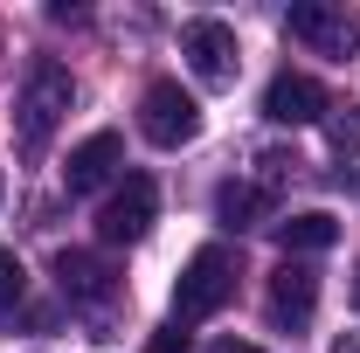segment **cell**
<instances>
[{
  "mask_svg": "<svg viewBox=\"0 0 360 353\" xmlns=\"http://www.w3.org/2000/svg\"><path fill=\"white\" fill-rule=\"evenodd\" d=\"M70 104H77V84H70V70L63 63H49L35 56L28 63V77H21V97H14V146L28 153V160H42L56 125L70 118Z\"/></svg>",
  "mask_w": 360,
  "mask_h": 353,
  "instance_id": "6da1fadb",
  "label": "cell"
},
{
  "mask_svg": "<svg viewBox=\"0 0 360 353\" xmlns=\"http://www.w3.org/2000/svg\"><path fill=\"white\" fill-rule=\"evenodd\" d=\"M229 298H236V257H229L222 243L194 250L187 270H180V284H174V319L180 326H201V319H215Z\"/></svg>",
  "mask_w": 360,
  "mask_h": 353,
  "instance_id": "7a4b0ae2",
  "label": "cell"
},
{
  "mask_svg": "<svg viewBox=\"0 0 360 353\" xmlns=\"http://www.w3.org/2000/svg\"><path fill=\"white\" fill-rule=\"evenodd\" d=\"M139 132L153 139V146H187V139L201 132V104H194V90H180L174 77H160V84H146L139 97Z\"/></svg>",
  "mask_w": 360,
  "mask_h": 353,
  "instance_id": "3957f363",
  "label": "cell"
},
{
  "mask_svg": "<svg viewBox=\"0 0 360 353\" xmlns=\"http://www.w3.org/2000/svg\"><path fill=\"white\" fill-rule=\"evenodd\" d=\"M284 28H291L305 49L333 56V63H347V56L360 49V14H347V7H326V0H298V7L284 14Z\"/></svg>",
  "mask_w": 360,
  "mask_h": 353,
  "instance_id": "277c9868",
  "label": "cell"
},
{
  "mask_svg": "<svg viewBox=\"0 0 360 353\" xmlns=\"http://www.w3.org/2000/svg\"><path fill=\"white\" fill-rule=\"evenodd\" d=\"M180 56L194 63V77H201V84H236V70H243L236 28H229V21H208V14L180 28Z\"/></svg>",
  "mask_w": 360,
  "mask_h": 353,
  "instance_id": "5b68a950",
  "label": "cell"
},
{
  "mask_svg": "<svg viewBox=\"0 0 360 353\" xmlns=\"http://www.w3.org/2000/svg\"><path fill=\"white\" fill-rule=\"evenodd\" d=\"M153 215H160V187L146 174H125V187L97 208V236H104V243H139V236L153 229Z\"/></svg>",
  "mask_w": 360,
  "mask_h": 353,
  "instance_id": "8992f818",
  "label": "cell"
},
{
  "mask_svg": "<svg viewBox=\"0 0 360 353\" xmlns=\"http://www.w3.org/2000/svg\"><path fill=\"white\" fill-rule=\"evenodd\" d=\"M333 111V97H326V84L319 77H305V70H277L264 90V118L270 125H319Z\"/></svg>",
  "mask_w": 360,
  "mask_h": 353,
  "instance_id": "52a82bcc",
  "label": "cell"
},
{
  "mask_svg": "<svg viewBox=\"0 0 360 353\" xmlns=\"http://www.w3.org/2000/svg\"><path fill=\"white\" fill-rule=\"evenodd\" d=\"M56 284H63L70 305H104L118 291V270L104 264V257H90V250H63L56 257Z\"/></svg>",
  "mask_w": 360,
  "mask_h": 353,
  "instance_id": "ba28073f",
  "label": "cell"
},
{
  "mask_svg": "<svg viewBox=\"0 0 360 353\" xmlns=\"http://www.w3.org/2000/svg\"><path fill=\"white\" fill-rule=\"evenodd\" d=\"M118 160H125V139L118 132H90L77 153H70V167H63V187L70 194H97L104 180L118 174Z\"/></svg>",
  "mask_w": 360,
  "mask_h": 353,
  "instance_id": "9c48e42d",
  "label": "cell"
},
{
  "mask_svg": "<svg viewBox=\"0 0 360 353\" xmlns=\"http://www.w3.org/2000/svg\"><path fill=\"white\" fill-rule=\"evenodd\" d=\"M312 312H319V270L312 264H284L277 277H270V319L298 333Z\"/></svg>",
  "mask_w": 360,
  "mask_h": 353,
  "instance_id": "30bf717a",
  "label": "cell"
},
{
  "mask_svg": "<svg viewBox=\"0 0 360 353\" xmlns=\"http://www.w3.org/2000/svg\"><path fill=\"white\" fill-rule=\"evenodd\" d=\"M277 243H284L291 257H319V250H333V243H340V222L326 215V208L284 215V222H277Z\"/></svg>",
  "mask_w": 360,
  "mask_h": 353,
  "instance_id": "8fae6325",
  "label": "cell"
},
{
  "mask_svg": "<svg viewBox=\"0 0 360 353\" xmlns=\"http://www.w3.org/2000/svg\"><path fill=\"white\" fill-rule=\"evenodd\" d=\"M270 215V194L264 187H250V180H222V194H215V222L222 229H257Z\"/></svg>",
  "mask_w": 360,
  "mask_h": 353,
  "instance_id": "7c38bea8",
  "label": "cell"
},
{
  "mask_svg": "<svg viewBox=\"0 0 360 353\" xmlns=\"http://www.w3.org/2000/svg\"><path fill=\"white\" fill-rule=\"evenodd\" d=\"M21 291H28V270H21V257H14V250H0V312L21 305Z\"/></svg>",
  "mask_w": 360,
  "mask_h": 353,
  "instance_id": "4fadbf2b",
  "label": "cell"
},
{
  "mask_svg": "<svg viewBox=\"0 0 360 353\" xmlns=\"http://www.w3.org/2000/svg\"><path fill=\"white\" fill-rule=\"evenodd\" d=\"M333 146L340 153H360V118H333Z\"/></svg>",
  "mask_w": 360,
  "mask_h": 353,
  "instance_id": "5bb4252c",
  "label": "cell"
},
{
  "mask_svg": "<svg viewBox=\"0 0 360 353\" xmlns=\"http://www.w3.org/2000/svg\"><path fill=\"white\" fill-rule=\"evenodd\" d=\"M208 353H264V347H250V340H215Z\"/></svg>",
  "mask_w": 360,
  "mask_h": 353,
  "instance_id": "9a60e30c",
  "label": "cell"
},
{
  "mask_svg": "<svg viewBox=\"0 0 360 353\" xmlns=\"http://www.w3.org/2000/svg\"><path fill=\"white\" fill-rule=\"evenodd\" d=\"M340 353H360V340H347V347H340Z\"/></svg>",
  "mask_w": 360,
  "mask_h": 353,
  "instance_id": "2e32d148",
  "label": "cell"
},
{
  "mask_svg": "<svg viewBox=\"0 0 360 353\" xmlns=\"http://www.w3.org/2000/svg\"><path fill=\"white\" fill-rule=\"evenodd\" d=\"M354 305H360V270H354Z\"/></svg>",
  "mask_w": 360,
  "mask_h": 353,
  "instance_id": "e0dca14e",
  "label": "cell"
}]
</instances>
